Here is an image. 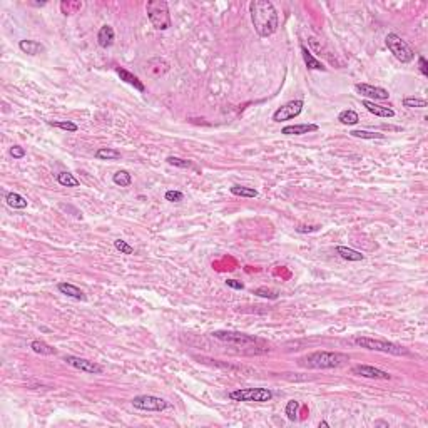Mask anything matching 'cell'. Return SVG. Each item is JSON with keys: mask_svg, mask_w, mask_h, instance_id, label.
<instances>
[{"mask_svg": "<svg viewBox=\"0 0 428 428\" xmlns=\"http://www.w3.org/2000/svg\"><path fill=\"white\" fill-rule=\"evenodd\" d=\"M309 231H318V226H313V228H303V226H300V228H298V233H309Z\"/></svg>", "mask_w": 428, "mask_h": 428, "instance_id": "cell-40", "label": "cell"}, {"mask_svg": "<svg viewBox=\"0 0 428 428\" xmlns=\"http://www.w3.org/2000/svg\"><path fill=\"white\" fill-rule=\"evenodd\" d=\"M357 92H360L365 97H373L375 101H388L390 92L383 87H377V86H370V84H357L355 86Z\"/></svg>", "mask_w": 428, "mask_h": 428, "instance_id": "cell-12", "label": "cell"}, {"mask_svg": "<svg viewBox=\"0 0 428 428\" xmlns=\"http://www.w3.org/2000/svg\"><path fill=\"white\" fill-rule=\"evenodd\" d=\"M213 336L216 340H219V342L233 344V346H240V348L255 346L256 343H259V340H257L256 336L246 335V333H240V331H214Z\"/></svg>", "mask_w": 428, "mask_h": 428, "instance_id": "cell-7", "label": "cell"}, {"mask_svg": "<svg viewBox=\"0 0 428 428\" xmlns=\"http://www.w3.org/2000/svg\"><path fill=\"white\" fill-rule=\"evenodd\" d=\"M112 181H114L116 186H120V188H129V186L132 184V176L127 171L120 169V171H117L114 176H112Z\"/></svg>", "mask_w": 428, "mask_h": 428, "instance_id": "cell-28", "label": "cell"}, {"mask_svg": "<svg viewBox=\"0 0 428 428\" xmlns=\"http://www.w3.org/2000/svg\"><path fill=\"white\" fill-rule=\"evenodd\" d=\"M226 285H228L229 288H233V290H244V285L241 281H238V279H228Z\"/></svg>", "mask_w": 428, "mask_h": 428, "instance_id": "cell-39", "label": "cell"}, {"mask_svg": "<svg viewBox=\"0 0 428 428\" xmlns=\"http://www.w3.org/2000/svg\"><path fill=\"white\" fill-rule=\"evenodd\" d=\"M57 290L62 294H66V296H69V298H74V300H77V301H86L87 300L84 291H82L81 288H77L75 285H72V283H59Z\"/></svg>", "mask_w": 428, "mask_h": 428, "instance_id": "cell-15", "label": "cell"}, {"mask_svg": "<svg viewBox=\"0 0 428 428\" xmlns=\"http://www.w3.org/2000/svg\"><path fill=\"white\" fill-rule=\"evenodd\" d=\"M355 343L358 346L365 348V350L370 351H381V353H388V355H395V357H400V355H407V348L400 346L396 343L386 342V340H377V338H370V336H357L355 338Z\"/></svg>", "mask_w": 428, "mask_h": 428, "instance_id": "cell-4", "label": "cell"}, {"mask_svg": "<svg viewBox=\"0 0 428 428\" xmlns=\"http://www.w3.org/2000/svg\"><path fill=\"white\" fill-rule=\"evenodd\" d=\"M30 348H32L34 353L44 355V357H51V355H55V348H52L51 344L40 342V340H35V342L30 343Z\"/></svg>", "mask_w": 428, "mask_h": 428, "instance_id": "cell-24", "label": "cell"}, {"mask_svg": "<svg viewBox=\"0 0 428 428\" xmlns=\"http://www.w3.org/2000/svg\"><path fill=\"white\" fill-rule=\"evenodd\" d=\"M60 9H62L64 15H72L82 9V2H62Z\"/></svg>", "mask_w": 428, "mask_h": 428, "instance_id": "cell-33", "label": "cell"}, {"mask_svg": "<svg viewBox=\"0 0 428 428\" xmlns=\"http://www.w3.org/2000/svg\"><path fill=\"white\" fill-rule=\"evenodd\" d=\"M114 39H116L114 29H112L111 25H102L99 32H97V44H99L102 49L111 47V45L114 44Z\"/></svg>", "mask_w": 428, "mask_h": 428, "instance_id": "cell-17", "label": "cell"}, {"mask_svg": "<svg viewBox=\"0 0 428 428\" xmlns=\"http://www.w3.org/2000/svg\"><path fill=\"white\" fill-rule=\"evenodd\" d=\"M338 120L342 124H344V126H353V124H357L360 120V116L353 111V109H346V111L340 112Z\"/></svg>", "mask_w": 428, "mask_h": 428, "instance_id": "cell-26", "label": "cell"}, {"mask_svg": "<svg viewBox=\"0 0 428 428\" xmlns=\"http://www.w3.org/2000/svg\"><path fill=\"white\" fill-rule=\"evenodd\" d=\"M10 156H12L14 159H22V157H25V149L24 147H20V146H12L10 147Z\"/></svg>", "mask_w": 428, "mask_h": 428, "instance_id": "cell-37", "label": "cell"}, {"mask_svg": "<svg viewBox=\"0 0 428 428\" xmlns=\"http://www.w3.org/2000/svg\"><path fill=\"white\" fill-rule=\"evenodd\" d=\"M18 49L27 55H39L40 52H45V47L42 44L37 42V40H30V39L20 40V42H18Z\"/></svg>", "mask_w": 428, "mask_h": 428, "instance_id": "cell-18", "label": "cell"}, {"mask_svg": "<svg viewBox=\"0 0 428 428\" xmlns=\"http://www.w3.org/2000/svg\"><path fill=\"white\" fill-rule=\"evenodd\" d=\"M146 12L149 17L151 24L157 30H168L172 25L171 14H169V5L166 0H149L146 3Z\"/></svg>", "mask_w": 428, "mask_h": 428, "instance_id": "cell-3", "label": "cell"}, {"mask_svg": "<svg viewBox=\"0 0 428 428\" xmlns=\"http://www.w3.org/2000/svg\"><path fill=\"white\" fill-rule=\"evenodd\" d=\"M5 201L10 207H14V209H25L29 204L27 199H25L22 194H18V192H7Z\"/></svg>", "mask_w": 428, "mask_h": 428, "instance_id": "cell-20", "label": "cell"}, {"mask_svg": "<svg viewBox=\"0 0 428 428\" xmlns=\"http://www.w3.org/2000/svg\"><path fill=\"white\" fill-rule=\"evenodd\" d=\"M64 361H66L67 365H70L72 368L81 370V371L89 373V375H101L102 371H104V366L99 365V363L90 361V360H86V358L74 357V355H67V357H64Z\"/></svg>", "mask_w": 428, "mask_h": 428, "instance_id": "cell-10", "label": "cell"}, {"mask_svg": "<svg viewBox=\"0 0 428 428\" xmlns=\"http://www.w3.org/2000/svg\"><path fill=\"white\" fill-rule=\"evenodd\" d=\"M298 410H300V401H296V400H290V401H288L286 408H285V413L288 416V420L294 422V420L298 418Z\"/></svg>", "mask_w": 428, "mask_h": 428, "instance_id": "cell-30", "label": "cell"}, {"mask_svg": "<svg viewBox=\"0 0 428 428\" xmlns=\"http://www.w3.org/2000/svg\"><path fill=\"white\" fill-rule=\"evenodd\" d=\"M418 66H420V72H422L425 77H428V64H427V59L423 57V55H420L418 57Z\"/></svg>", "mask_w": 428, "mask_h": 428, "instance_id": "cell-38", "label": "cell"}, {"mask_svg": "<svg viewBox=\"0 0 428 428\" xmlns=\"http://www.w3.org/2000/svg\"><path fill=\"white\" fill-rule=\"evenodd\" d=\"M320 131L318 124H294V126H285L281 129V134L285 136H303L309 134V132Z\"/></svg>", "mask_w": 428, "mask_h": 428, "instance_id": "cell-13", "label": "cell"}, {"mask_svg": "<svg viewBox=\"0 0 428 428\" xmlns=\"http://www.w3.org/2000/svg\"><path fill=\"white\" fill-rule=\"evenodd\" d=\"M301 54H303V59H305L306 67H308L309 70H326V67L321 64V60H318L316 57H314L305 45H301Z\"/></svg>", "mask_w": 428, "mask_h": 428, "instance_id": "cell-19", "label": "cell"}, {"mask_svg": "<svg viewBox=\"0 0 428 428\" xmlns=\"http://www.w3.org/2000/svg\"><path fill=\"white\" fill-rule=\"evenodd\" d=\"M363 107L378 117H386V119L395 117V111H393V109L385 107V105H380V104H375V102H371V101H363Z\"/></svg>", "mask_w": 428, "mask_h": 428, "instance_id": "cell-16", "label": "cell"}, {"mask_svg": "<svg viewBox=\"0 0 428 428\" xmlns=\"http://www.w3.org/2000/svg\"><path fill=\"white\" fill-rule=\"evenodd\" d=\"M351 373L357 375V377H363V378H373V380H390L392 375L388 371H383L380 368H375V366L370 365H357L351 368Z\"/></svg>", "mask_w": 428, "mask_h": 428, "instance_id": "cell-11", "label": "cell"}, {"mask_svg": "<svg viewBox=\"0 0 428 428\" xmlns=\"http://www.w3.org/2000/svg\"><path fill=\"white\" fill-rule=\"evenodd\" d=\"M114 248L117 249V251L122 253V255H132V253H134V248H132V246L129 244L127 241H124V240H116L114 241Z\"/></svg>", "mask_w": 428, "mask_h": 428, "instance_id": "cell-35", "label": "cell"}, {"mask_svg": "<svg viewBox=\"0 0 428 428\" xmlns=\"http://www.w3.org/2000/svg\"><path fill=\"white\" fill-rule=\"evenodd\" d=\"M49 124H51V126H54V127L62 129V131H67V132L79 131V126L75 122H72V120H49Z\"/></svg>", "mask_w": 428, "mask_h": 428, "instance_id": "cell-31", "label": "cell"}, {"mask_svg": "<svg viewBox=\"0 0 428 428\" xmlns=\"http://www.w3.org/2000/svg\"><path fill=\"white\" fill-rule=\"evenodd\" d=\"M166 201H169V203H181V201L184 199V194L181 191H168L164 194Z\"/></svg>", "mask_w": 428, "mask_h": 428, "instance_id": "cell-36", "label": "cell"}, {"mask_svg": "<svg viewBox=\"0 0 428 428\" xmlns=\"http://www.w3.org/2000/svg\"><path fill=\"white\" fill-rule=\"evenodd\" d=\"M336 253L346 261H363L365 259V255H361V253L357 251V249L346 248V246H338V248H336Z\"/></svg>", "mask_w": 428, "mask_h": 428, "instance_id": "cell-21", "label": "cell"}, {"mask_svg": "<svg viewBox=\"0 0 428 428\" xmlns=\"http://www.w3.org/2000/svg\"><path fill=\"white\" fill-rule=\"evenodd\" d=\"M403 105H405V107H410V109H425L427 107V101L425 99H418V97H405Z\"/></svg>", "mask_w": 428, "mask_h": 428, "instance_id": "cell-32", "label": "cell"}, {"mask_svg": "<svg viewBox=\"0 0 428 428\" xmlns=\"http://www.w3.org/2000/svg\"><path fill=\"white\" fill-rule=\"evenodd\" d=\"M300 361L301 365L308 366V368L331 370V368H338V366L344 365L346 361H350V357L344 353H338V351H314V353L306 355Z\"/></svg>", "mask_w": 428, "mask_h": 428, "instance_id": "cell-2", "label": "cell"}, {"mask_svg": "<svg viewBox=\"0 0 428 428\" xmlns=\"http://www.w3.org/2000/svg\"><path fill=\"white\" fill-rule=\"evenodd\" d=\"M303 107H305V102L301 99L286 102L285 105H281V107L273 114V120H274V122H283V120L294 119V117H298L303 112Z\"/></svg>", "mask_w": 428, "mask_h": 428, "instance_id": "cell-9", "label": "cell"}, {"mask_svg": "<svg viewBox=\"0 0 428 428\" xmlns=\"http://www.w3.org/2000/svg\"><path fill=\"white\" fill-rule=\"evenodd\" d=\"M57 183L60 186H66V188H79V186H81V181L72 172H67V171H62L57 174Z\"/></svg>", "mask_w": 428, "mask_h": 428, "instance_id": "cell-23", "label": "cell"}, {"mask_svg": "<svg viewBox=\"0 0 428 428\" xmlns=\"http://www.w3.org/2000/svg\"><path fill=\"white\" fill-rule=\"evenodd\" d=\"M255 294L261 298H266V300H278V291L270 290V288H257V290H255Z\"/></svg>", "mask_w": 428, "mask_h": 428, "instance_id": "cell-34", "label": "cell"}, {"mask_svg": "<svg viewBox=\"0 0 428 428\" xmlns=\"http://www.w3.org/2000/svg\"><path fill=\"white\" fill-rule=\"evenodd\" d=\"M229 191H231V194L240 196V198H256L257 196V191L255 188H248V186H240V184L233 186Z\"/></svg>", "mask_w": 428, "mask_h": 428, "instance_id": "cell-25", "label": "cell"}, {"mask_svg": "<svg viewBox=\"0 0 428 428\" xmlns=\"http://www.w3.org/2000/svg\"><path fill=\"white\" fill-rule=\"evenodd\" d=\"M385 42H386V47H388V51L392 52V54L395 55V59H398L401 64H408V62H411V60L415 59L413 49H411L410 45L405 42V40L401 39L400 35H396V34L390 32L388 35H386Z\"/></svg>", "mask_w": 428, "mask_h": 428, "instance_id": "cell-5", "label": "cell"}, {"mask_svg": "<svg viewBox=\"0 0 428 428\" xmlns=\"http://www.w3.org/2000/svg\"><path fill=\"white\" fill-rule=\"evenodd\" d=\"M253 27L259 37H270L278 30L279 18L276 9L270 0H255L249 5Z\"/></svg>", "mask_w": 428, "mask_h": 428, "instance_id": "cell-1", "label": "cell"}, {"mask_svg": "<svg viewBox=\"0 0 428 428\" xmlns=\"http://www.w3.org/2000/svg\"><path fill=\"white\" fill-rule=\"evenodd\" d=\"M321 427L328 428V427H329V423H328V422H320V428H321Z\"/></svg>", "mask_w": 428, "mask_h": 428, "instance_id": "cell-41", "label": "cell"}, {"mask_svg": "<svg viewBox=\"0 0 428 428\" xmlns=\"http://www.w3.org/2000/svg\"><path fill=\"white\" fill-rule=\"evenodd\" d=\"M229 398L233 401H256V403H264V401L273 400V392L268 388H240L229 393Z\"/></svg>", "mask_w": 428, "mask_h": 428, "instance_id": "cell-6", "label": "cell"}, {"mask_svg": "<svg viewBox=\"0 0 428 428\" xmlns=\"http://www.w3.org/2000/svg\"><path fill=\"white\" fill-rule=\"evenodd\" d=\"M116 72H117V75L120 77V81L127 82L129 86H132L134 89H137L139 92H144V90H146V86L142 84V81H139L137 75H134L132 72L126 70L124 67H116Z\"/></svg>", "mask_w": 428, "mask_h": 428, "instance_id": "cell-14", "label": "cell"}, {"mask_svg": "<svg viewBox=\"0 0 428 428\" xmlns=\"http://www.w3.org/2000/svg\"><path fill=\"white\" fill-rule=\"evenodd\" d=\"M168 164L174 166V168H181V169H194V171H198V168H196L194 164H192V161H188V159H183V157H177V156H169L168 159Z\"/></svg>", "mask_w": 428, "mask_h": 428, "instance_id": "cell-27", "label": "cell"}, {"mask_svg": "<svg viewBox=\"0 0 428 428\" xmlns=\"http://www.w3.org/2000/svg\"><path fill=\"white\" fill-rule=\"evenodd\" d=\"M96 157L99 161H117V159H120V153L112 147H99L96 151Z\"/></svg>", "mask_w": 428, "mask_h": 428, "instance_id": "cell-22", "label": "cell"}, {"mask_svg": "<svg viewBox=\"0 0 428 428\" xmlns=\"http://www.w3.org/2000/svg\"><path fill=\"white\" fill-rule=\"evenodd\" d=\"M350 136H353V137H358V139H370V141H373V139H385V134H381V132L361 131V129H355V131H351Z\"/></svg>", "mask_w": 428, "mask_h": 428, "instance_id": "cell-29", "label": "cell"}, {"mask_svg": "<svg viewBox=\"0 0 428 428\" xmlns=\"http://www.w3.org/2000/svg\"><path fill=\"white\" fill-rule=\"evenodd\" d=\"M132 407L137 408V410L142 411H164L168 410L171 405L168 403L164 398H159V396L154 395H139L132 398Z\"/></svg>", "mask_w": 428, "mask_h": 428, "instance_id": "cell-8", "label": "cell"}]
</instances>
